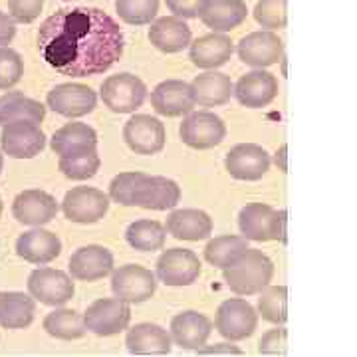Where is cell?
Listing matches in <instances>:
<instances>
[{"label": "cell", "instance_id": "cell-12", "mask_svg": "<svg viewBox=\"0 0 357 357\" xmlns=\"http://www.w3.org/2000/svg\"><path fill=\"white\" fill-rule=\"evenodd\" d=\"M123 139L133 153L157 155L165 147V126L151 115H133L123 126Z\"/></svg>", "mask_w": 357, "mask_h": 357}, {"label": "cell", "instance_id": "cell-37", "mask_svg": "<svg viewBox=\"0 0 357 357\" xmlns=\"http://www.w3.org/2000/svg\"><path fill=\"white\" fill-rule=\"evenodd\" d=\"M58 167L64 173V177L72 178V181H88V178L96 177V173L100 171L102 159L98 155V149H91V151H84V153L60 157Z\"/></svg>", "mask_w": 357, "mask_h": 357}, {"label": "cell", "instance_id": "cell-27", "mask_svg": "<svg viewBox=\"0 0 357 357\" xmlns=\"http://www.w3.org/2000/svg\"><path fill=\"white\" fill-rule=\"evenodd\" d=\"M191 28L178 16H163L149 28V42L163 54H177L191 44Z\"/></svg>", "mask_w": 357, "mask_h": 357}, {"label": "cell", "instance_id": "cell-43", "mask_svg": "<svg viewBox=\"0 0 357 357\" xmlns=\"http://www.w3.org/2000/svg\"><path fill=\"white\" fill-rule=\"evenodd\" d=\"M44 8V0H8V13L14 22L30 24L38 18Z\"/></svg>", "mask_w": 357, "mask_h": 357}, {"label": "cell", "instance_id": "cell-46", "mask_svg": "<svg viewBox=\"0 0 357 357\" xmlns=\"http://www.w3.org/2000/svg\"><path fill=\"white\" fill-rule=\"evenodd\" d=\"M199 356H243V349H238L236 345L230 344H217L206 345L204 344L201 349H197Z\"/></svg>", "mask_w": 357, "mask_h": 357}, {"label": "cell", "instance_id": "cell-13", "mask_svg": "<svg viewBox=\"0 0 357 357\" xmlns=\"http://www.w3.org/2000/svg\"><path fill=\"white\" fill-rule=\"evenodd\" d=\"M272 165V159L262 145L238 143L225 157V167L232 178L238 181H260Z\"/></svg>", "mask_w": 357, "mask_h": 357}, {"label": "cell", "instance_id": "cell-22", "mask_svg": "<svg viewBox=\"0 0 357 357\" xmlns=\"http://www.w3.org/2000/svg\"><path fill=\"white\" fill-rule=\"evenodd\" d=\"M178 201H181V187L173 178L145 175L137 189L133 206H141L145 211H169L175 208Z\"/></svg>", "mask_w": 357, "mask_h": 357}, {"label": "cell", "instance_id": "cell-40", "mask_svg": "<svg viewBox=\"0 0 357 357\" xmlns=\"http://www.w3.org/2000/svg\"><path fill=\"white\" fill-rule=\"evenodd\" d=\"M145 178V173H135V171H128V173H119L112 178L109 183V201L123 206H133L137 189Z\"/></svg>", "mask_w": 357, "mask_h": 357}, {"label": "cell", "instance_id": "cell-31", "mask_svg": "<svg viewBox=\"0 0 357 357\" xmlns=\"http://www.w3.org/2000/svg\"><path fill=\"white\" fill-rule=\"evenodd\" d=\"M36 314V300L24 292H0V328L24 330Z\"/></svg>", "mask_w": 357, "mask_h": 357}, {"label": "cell", "instance_id": "cell-2", "mask_svg": "<svg viewBox=\"0 0 357 357\" xmlns=\"http://www.w3.org/2000/svg\"><path fill=\"white\" fill-rule=\"evenodd\" d=\"M225 282L236 296H252L266 288L274 276V262L262 250L246 248L222 268Z\"/></svg>", "mask_w": 357, "mask_h": 357}, {"label": "cell", "instance_id": "cell-23", "mask_svg": "<svg viewBox=\"0 0 357 357\" xmlns=\"http://www.w3.org/2000/svg\"><path fill=\"white\" fill-rule=\"evenodd\" d=\"M213 333V321L199 312H181L171 319V342L183 349H201Z\"/></svg>", "mask_w": 357, "mask_h": 357}, {"label": "cell", "instance_id": "cell-18", "mask_svg": "<svg viewBox=\"0 0 357 357\" xmlns=\"http://www.w3.org/2000/svg\"><path fill=\"white\" fill-rule=\"evenodd\" d=\"M70 276L79 282H98L114 272V255L100 244L79 246L70 256Z\"/></svg>", "mask_w": 357, "mask_h": 357}, {"label": "cell", "instance_id": "cell-39", "mask_svg": "<svg viewBox=\"0 0 357 357\" xmlns=\"http://www.w3.org/2000/svg\"><path fill=\"white\" fill-rule=\"evenodd\" d=\"M255 20L266 30H280L288 24V0H258Z\"/></svg>", "mask_w": 357, "mask_h": 357}, {"label": "cell", "instance_id": "cell-25", "mask_svg": "<svg viewBox=\"0 0 357 357\" xmlns=\"http://www.w3.org/2000/svg\"><path fill=\"white\" fill-rule=\"evenodd\" d=\"M165 229L177 241L199 243L213 234V218L199 208H181L169 215Z\"/></svg>", "mask_w": 357, "mask_h": 357}, {"label": "cell", "instance_id": "cell-9", "mask_svg": "<svg viewBox=\"0 0 357 357\" xmlns=\"http://www.w3.org/2000/svg\"><path fill=\"white\" fill-rule=\"evenodd\" d=\"M181 139L192 149H213L227 137L225 121L213 112H191L181 123Z\"/></svg>", "mask_w": 357, "mask_h": 357}, {"label": "cell", "instance_id": "cell-3", "mask_svg": "<svg viewBox=\"0 0 357 357\" xmlns=\"http://www.w3.org/2000/svg\"><path fill=\"white\" fill-rule=\"evenodd\" d=\"M288 213L276 211L270 204L250 203L241 208L238 213V229L243 232L246 241L255 243H268V241H278L288 243Z\"/></svg>", "mask_w": 357, "mask_h": 357}, {"label": "cell", "instance_id": "cell-21", "mask_svg": "<svg viewBox=\"0 0 357 357\" xmlns=\"http://www.w3.org/2000/svg\"><path fill=\"white\" fill-rule=\"evenodd\" d=\"M60 252H62V241L58 238V234L40 227L20 234L16 241V255L30 264H40V266L50 264L52 260L60 256Z\"/></svg>", "mask_w": 357, "mask_h": 357}, {"label": "cell", "instance_id": "cell-4", "mask_svg": "<svg viewBox=\"0 0 357 357\" xmlns=\"http://www.w3.org/2000/svg\"><path fill=\"white\" fill-rule=\"evenodd\" d=\"M102 102L114 114H133L147 98V86L133 74H115L103 79Z\"/></svg>", "mask_w": 357, "mask_h": 357}, {"label": "cell", "instance_id": "cell-30", "mask_svg": "<svg viewBox=\"0 0 357 357\" xmlns=\"http://www.w3.org/2000/svg\"><path fill=\"white\" fill-rule=\"evenodd\" d=\"M50 147L60 157L91 151L98 149V133L88 123H66L52 135Z\"/></svg>", "mask_w": 357, "mask_h": 357}, {"label": "cell", "instance_id": "cell-14", "mask_svg": "<svg viewBox=\"0 0 357 357\" xmlns=\"http://www.w3.org/2000/svg\"><path fill=\"white\" fill-rule=\"evenodd\" d=\"M155 276L167 286H191L201 276V260L187 248H169L157 258Z\"/></svg>", "mask_w": 357, "mask_h": 357}, {"label": "cell", "instance_id": "cell-19", "mask_svg": "<svg viewBox=\"0 0 357 357\" xmlns=\"http://www.w3.org/2000/svg\"><path fill=\"white\" fill-rule=\"evenodd\" d=\"M60 204L50 192L40 189H28L16 195L13 203V215L18 222L28 227H42L56 218Z\"/></svg>", "mask_w": 357, "mask_h": 357}, {"label": "cell", "instance_id": "cell-33", "mask_svg": "<svg viewBox=\"0 0 357 357\" xmlns=\"http://www.w3.org/2000/svg\"><path fill=\"white\" fill-rule=\"evenodd\" d=\"M126 238L131 248L141 250V252H155L163 250L167 241V229L159 220H149L141 218L128 227Z\"/></svg>", "mask_w": 357, "mask_h": 357}, {"label": "cell", "instance_id": "cell-15", "mask_svg": "<svg viewBox=\"0 0 357 357\" xmlns=\"http://www.w3.org/2000/svg\"><path fill=\"white\" fill-rule=\"evenodd\" d=\"M46 103L54 114L74 119L91 114L98 105V96L84 84H60L48 91Z\"/></svg>", "mask_w": 357, "mask_h": 357}, {"label": "cell", "instance_id": "cell-34", "mask_svg": "<svg viewBox=\"0 0 357 357\" xmlns=\"http://www.w3.org/2000/svg\"><path fill=\"white\" fill-rule=\"evenodd\" d=\"M44 330L50 333L56 340H64V342H72V340H79L86 335V326H84V316L77 314L76 310H54L46 318H44Z\"/></svg>", "mask_w": 357, "mask_h": 357}, {"label": "cell", "instance_id": "cell-35", "mask_svg": "<svg viewBox=\"0 0 357 357\" xmlns=\"http://www.w3.org/2000/svg\"><path fill=\"white\" fill-rule=\"evenodd\" d=\"M246 248H248V241L244 236H236V234L217 236L204 246V260L222 270Z\"/></svg>", "mask_w": 357, "mask_h": 357}, {"label": "cell", "instance_id": "cell-5", "mask_svg": "<svg viewBox=\"0 0 357 357\" xmlns=\"http://www.w3.org/2000/svg\"><path fill=\"white\" fill-rule=\"evenodd\" d=\"M28 292L44 306H64L74 298V278L58 268H36L28 276Z\"/></svg>", "mask_w": 357, "mask_h": 357}, {"label": "cell", "instance_id": "cell-36", "mask_svg": "<svg viewBox=\"0 0 357 357\" xmlns=\"http://www.w3.org/2000/svg\"><path fill=\"white\" fill-rule=\"evenodd\" d=\"M258 298V314L270 324L282 326L288 321V288L286 286H270L260 290Z\"/></svg>", "mask_w": 357, "mask_h": 357}, {"label": "cell", "instance_id": "cell-45", "mask_svg": "<svg viewBox=\"0 0 357 357\" xmlns=\"http://www.w3.org/2000/svg\"><path fill=\"white\" fill-rule=\"evenodd\" d=\"M16 36V22L13 16L0 10V46H8Z\"/></svg>", "mask_w": 357, "mask_h": 357}, {"label": "cell", "instance_id": "cell-26", "mask_svg": "<svg viewBox=\"0 0 357 357\" xmlns=\"http://www.w3.org/2000/svg\"><path fill=\"white\" fill-rule=\"evenodd\" d=\"M189 60L201 70H215L225 66L230 60L234 46L227 34L213 32V34H204L201 38L189 44Z\"/></svg>", "mask_w": 357, "mask_h": 357}, {"label": "cell", "instance_id": "cell-7", "mask_svg": "<svg viewBox=\"0 0 357 357\" xmlns=\"http://www.w3.org/2000/svg\"><path fill=\"white\" fill-rule=\"evenodd\" d=\"M157 290V276L149 268L126 264L112 272V292L128 304H143Z\"/></svg>", "mask_w": 357, "mask_h": 357}, {"label": "cell", "instance_id": "cell-38", "mask_svg": "<svg viewBox=\"0 0 357 357\" xmlns=\"http://www.w3.org/2000/svg\"><path fill=\"white\" fill-rule=\"evenodd\" d=\"M115 10L126 24H151L159 13V0H115Z\"/></svg>", "mask_w": 357, "mask_h": 357}, {"label": "cell", "instance_id": "cell-42", "mask_svg": "<svg viewBox=\"0 0 357 357\" xmlns=\"http://www.w3.org/2000/svg\"><path fill=\"white\" fill-rule=\"evenodd\" d=\"M258 354L260 356H286L288 354V330L286 328L268 330L258 344Z\"/></svg>", "mask_w": 357, "mask_h": 357}, {"label": "cell", "instance_id": "cell-10", "mask_svg": "<svg viewBox=\"0 0 357 357\" xmlns=\"http://www.w3.org/2000/svg\"><path fill=\"white\" fill-rule=\"evenodd\" d=\"M109 211V197L96 187H74L66 192L62 213L68 220L77 225H93Z\"/></svg>", "mask_w": 357, "mask_h": 357}, {"label": "cell", "instance_id": "cell-32", "mask_svg": "<svg viewBox=\"0 0 357 357\" xmlns=\"http://www.w3.org/2000/svg\"><path fill=\"white\" fill-rule=\"evenodd\" d=\"M46 117V107L20 91H8L0 98V126L10 121H34L42 123Z\"/></svg>", "mask_w": 357, "mask_h": 357}, {"label": "cell", "instance_id": "cell-24", "mask_svg": "<svg viewBox=\"0 0 357 357\" xmlns=\"http://www.w3.org/2000/svg\"><path fill=\"white\" fill-rule=\"evenodd\" d=\"M246 16L248 8L244 0H204L197 18H201L213 32L225 34L243 24Z\"/></svg>", "mask_w": 357, "mask_h": 357}, {"label": "cell", "instance_id": "cell-16", "mask_svg": "<svg viewBox=\"0 0 357 357\" xmlns=\"http://www.w3.org/2000/svg\"><path fill=\"white\" fill-rule=\"evenodd\" d=\"M236 52L246 66L268 68L278 64L284 58V42L278 34H274V30H260L246 34L238 42Z\"/></svg>", "mask_w": 357, "mask_h": 357}, {"label": "cell", "instance_id": "cell-41", "mask_svg": "<svg viewBox=\"0 0 357 357\" xmlns=\"http://www.w3.org/2000/svg\"><path fill=\"white\" fill-rule=\"evenodd\" d=\"M24 76L22 56L8 46H0V89H13Z\"/></svg>", "mask_w": 357, "mask_h": 357}, {"label": "cell", "instance_id": "cell-20", "mask_svg": "<svg viewBox=\"0 0 357 357\" xmlns=\"http://www.w3.org/2000/svg\"><path fill=\"white\" fill-rule=\"evenodd\" d=\"M151 105L159 115L183 117L195 109L191 84L183 79H165L151 91Z\"/></svg>", "mask_w": 357, "mask_h": 357}, {"label": "cell", "instance_id": "cell-48", "mask_svg": "<svg viewBox=\"0 0 357 357\" xmlns=\"http://www.w3.org/2000/svg\"><path fill=\"white\" fill-rule=\"evenodd\" d=\"M2 167H4V157L0 153V173H2Z\"/></svg>", "mask_w": 357, "mask_h": 357}, {"label": "cell", "instance_id": "cell-44", "mask_svg": "<svg viewBox=\"0 0 357 357\" xmlns=\"http://www.w3.org/2000/svg\"><path fill=\"white\" fill-rule=\"evenodd\" d=\"M167 8L173 13V16H178L183 20H189V18H197L199 10H201V4L204 0H165Z\"/></svg>", "mask_w": 357, "mask_h": 357}, {"label": "cell", "instance_id": "cell-1", "mask_svg": "<svg viewBox=\"0 0 357 357\" xmlns=\"http://www.w3.org/2000/svg\"><path fill=\"white\" fill-rule=\"evenodd\" d=\"M123 48L121 28L100 8H60L38 28L40 56L62 76H100Z\"/></svg>", "mask_w": 357, "mask_h": 357}, {"label": "cell", "instance_id": "cell-8", "mask_svg": "<svg viewBox=\"0 0 357 357\" xmlns=\"http://www.w3.org/2000/svg\"><path fill=\"white\" fill-rule=\"evenodd\" d=\"M256 326H258V314L243 298H230L218 306L215 328L222 337L230 342H241L250 337Z\"/></svg>", "mask_w": 357, "mask_h": 357}, {"label": "cell", "instance_id": "cell-28", "mask_svg": "<svg viewBox=\"0 0 357 357\" xmlns=\"http://www.w3.org/2000/svg\"><path fill=\"white\" fill-rule=\"evenodd\" d=\"M126 345L133 356H167L171 351V335L157 324H137L128 330Z\"/></svg>", "mask_w": 357, "mask_h": 357}, {"label": "cell", "instance_id": "cell-11", "mask_svg": "<svg viewBox=\"0 0 357 357\" xmlns=\"http://www.w3.org/2000/svg\"><path fill=\"white\" fill-rule=\"evenodd\" d=\"M0 147L13 159H32L44 151L46 135L34 121H10L2 126Z\"/></svg>", "mask_w": 357, "mask_h": 357}, {"label": "cell", "instance_id": "cell-17", "mask_svg": "<svg viewBox=\"0 0 357 357\" xmlns=\"http://www.w3.org/2000/svg\"><path fill=\"white\" fill-rule=\"evenodd\" d=\"M232 96L244 107H250V109L266 107L278 96V79L264 68H258L255 72L241 76L236 86L232 88Z\"/></svg>", "mask_w": 357, "mask_h": 357}, {"label": "cell", "instance_id": "cell-29", "mask_svg": "<svg viewBox=\"0 0 357 357\" xmlns=\"http://www.w3.org/2000/svg\"><path fill=\"white\" fill-rule=\"evenodd\" d=\"M232 79L220 72H204L191 82L195 103L201 107H218L230 102L232 98Z\"/></svg>", "mask_w": 357, "mask_h": 357}, {"label": "cell", "instance_id": "cell-49", "mask_svg": "<svg viewBox=\"0 0 357 357\" xmlns=\"http://www.w3.org/2000/svg\"><path fill=\"white\" fill-rule=\"evenodd\" d=\"M0 215H2V199H0Z\"/></svg>", "mask_w": 357, "mask_h": 357}, {"label": "cell", "instance_id": "cell-47", "mask_svg": "<svg viewBox=\"0 0 357 357\" xmlns=\"http://www.w3.org/2000/svg\"><path fill=\"white\" fill-rule=\"evenodd\" d=\"M286 151H288V147H286V145H282L280 151H278L276 157H274V163L280 167L282 173H288V165H286Z\"/></svg>", "mask_w": 357, "mask_h": 357}, {"label": "cell", "instance_id": "cell-6", "mask_svg": "<svg viewBox=\"0 0 357 357\" xmlns=\"http://www.w3.org/2000/svg\"><path fill=\"white\" fill-rule=\"evenodd\" d=\"M131 321V304L119 298H102L96 300L84 314L86 330L102 337L128 330Z\"/></svg>", "mask_w": 357, "mask_h": 357}]
</instances>
